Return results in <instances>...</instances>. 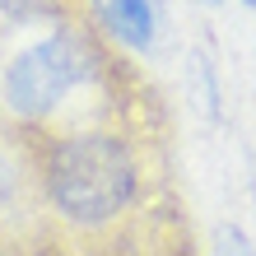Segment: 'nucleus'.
Here are the masks:
<instances>
[{
	"mask_svg": "<svg viewBox=\"0 0 256 256\" xmlns=\"http://www.w3.org/2000/svg\"><path fill=\"white\" fill-rule=\"evenodd\" d=\"M252 5H256V0H252Z\"/></svg>",
	"mask_w": 256,
	"mask_h": 256,
	"instance_id": "nucleus-6",
	"label": "nucleus"
},
{
	"mask_svg": "<svg viewBox=\"0 0 256 256\" xmlns=\"http://www.w3.org/2000/svg\"><path fill=\"white\" fill-rule=\"evenodd\" d=\"M10 196H14V172H10V163L0 158V205H5Z\"/></svg>",
	"mask_w": 256,
	"mask_h": 256,
	"instance_id": "nucleus-5",
	"label": "nucleus"
},
{
	"mask_svg": "<svg viewBox=\"0 0 256 256\" xmlns=\"http://www.w3.org/2000/svg\"><path fill=\"white\" fill-rule=\"evenodd\" d=\"M47 191L70 224H108L135 191V163L116 135H66L47 158Z\"/></svg>",
	"mask_w": 256,
	"mask_h": 256,
	"instance_id": "nucleus-1",
	"label": "nucleus"
},
{
	"mask_svg": "<svg viewBox=\"0 0 256 256\" xmlns=\"http://www.w3.org/2000/svg\"><path fill=\"white\" fill-rule=\"evenodd\" d=\"M214 256H256V252H252V242H247V233H242V228L224 224V228L214 233Z\"/></svg>",
	"mask_w": 256,
	"mask_h": 256,
	"instance_id": "nucleus-4",
	"label": "nucleus"
},
{
	"mask_svg": "<svg viewBox=\"0 0 256 256\" xmlns=\"http://www.w3.org/2000/svg\"><path fill=\"white\" fill-rule=\"evenodd\" d=\"M88 74V47L74 33H56L28 47L5 74V102L19 116H47Z\"/></svg>",
	"mask_w": 256,
	"mask_h": 256,
	"instance_id": "nucleus-2",
	"label": "nucleus"
},
{
	"mask_svg": "<svg viewBox=\"0 0 256 256\" xmlns=\"http://www.w3.org/2000/svg\"><path fill=\"white\" fill-rule=\"evenodd\" d=\"M98 14L126 47H149L154 42V10H149V0H98Z\"/></svg>",
	"mask_w": 256,
	"mask_h": 256,
	"instance_id": "nucleus-3",
	"label": "nucleus"
}]
</instances>
